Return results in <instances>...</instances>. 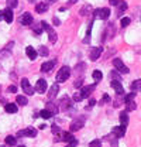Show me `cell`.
Instances as JSON below:
<instances>
[{"label":"cell","mask_w":141,"mask_h":147,"mask_svg":"<svg viewBox=\"0 0 141 147\" xmlns=\"http://www.w3.org/2000/svg\"><path fill=\"white\" fill-rule=\"evenodd\" d=\"M70 75V68L69 67H62L59 71H58V74H56V82H65L68 78H69Z\"/></svg>","instance_id":"cell-1"},{"label":"cell","mask_w":141,"mask_h":147,"mask_svg":"<svg viewBox=\"0 0 141 147\" xmlns=\"http://www.w3.org/2000/svg\"><path fill=\"white\" fill-rule=\"evenodd\" d=\"M41 26H42V30H45L48 33V37H50V41L51 42H56V33L54 31V28L47 23V21H41Z\"/></svg>","instance_id":"cell-2"},{"label":"cell","mask_w":141,"mask_h":147,"mask_svg":"<svg viewBox=\"0 0 141 147\" xmlns=\"http://www.w3.org/2000/svg\"><path fill=\"white\" fill-rule=\"evenodd\" d=\"M113 65H114V68H116L119 72H122V74H128L130 72V69L124 65L123 61L119 59V58H114V59H113Z\"/></svg>","instance_id":"cell-3"},{"label":"cell","mask_w":141,"mask_h":147,"mask_svg":"<svg viewBox=\"0 0 141 147\" xmlns=\"http://www.w3.org/2000/svg\"><path fill=\"white\" fill-rule=\"evenodd\" d=\"M83 125H85V119L83 117H78L76 120H73L72 123H70V131H78V130H81V129L83 127Z\"/></svg>","instance_id":"cell-4"},{"label":"cell","mask_w":141,"mask_h":147,"mask_svg":"<svg viewBox=\"0 0 141 147\" xmlns=\"http://www.w3.org/2000/svg\"><path fill=\"white\" fill-rule=\"evenodd\" d=\"M21 88H23V91H24V93H27V95H34L35 89L30 85V82H28V79H21Z\"/></svg>","instance_id":"cell-5"},{"label":"cell","mask_w":141,"mask_h":147,"mask_svg":"<svg viewBox=\"0 0 141 147\" xmlns=\"http://www.w3.org/2000/svg\"><path fill=\"white\" fill-rule=\"evenodd\" d=\"M110 16V9H99V10H95V17H99L102 18V20H107Z\"/></svg>","instance_id":"cell-6"},{"label":"cell","mask_w":141,"mask_h":147,"mask_svg":"<svg viewBox=\"0 0 141 147\" xmlns=\"http://www.w3.org/2000/svg\"><path fill=\"white\" fill-rule=\"evenodd\" d=\"M17 136H28V137H35L37 136V130L33 127H27V129H24V130H20L17 133Z\"/></svg>","instance_id":"cell-7"},{"label":"cell","mask_w":141,"mask_h":147,"mask_svg":"<svg viewBox=\"0 0 141 147\" xmlns=\"http://www.w3.org/2000/svg\"><path fill=\"white\" fill-rule=\"evenodd\" d=\"M34 89L37 92H40V93H44V92L47 91V81L45 79H38V82L35 84Z\"/></svg>","instance_id":"cell-8"},{"label":"cell","mask_w":141,"mask_h":147,"mask_svg":"<svg viewBox=\"0 0 141 147\" xmlns=\"http://www.w3.org/2000/svg\"><path fill=\"white\" fill-rule=\"evenodd\" d=\"M1 13H3V18L6 20V23H9V24H10V23H13V10H11L10 7L4 9Z\"/></svg>","instance_id":"cell-9"},{"label":"cell","mask_w":141,"mask_h":147,"mask_svg":"<svg viewBox=\"0 0 141 147\" xmlns=\"http://www.w3.org/2000/svg\"><path fill=\"white\" fill-rule=\"evenodd\" d=\"M102 53H103V48H100V47H95V48H92V51H90V59L92 61H96L100 55H102Z\"/></svg>","instance_id":"cell-10"},{"label":"cell","mask_w":141,"mask_h":147,"mask_svg":"<svg viewBox=\"0 0 141 147\" xmlns=\"http://www.w3.org/2000/svg\"><path fill=\"white\" fill-rule=\"evenodd\" d=\"M33 16L30 14V13H24L23 16H21V18H20V23L23 24V26H30L31 23H33Z\"/></svg>","instance_id":"cell-11"},{"label":"cell","mask_w":141,"mask_h":147,"mask_svg":"<svg viewBox=\"0 0 141 147\" xmlns=\"http://www.w3.org/2000/svg\"><path fill=\"white\" fill-rule=\"evenodd\" d=\"M111 88L117 92V95H123V93H124L123 85L120 84V81H116V79H113V81H111Z\"/></svg>","instance_id":"cell-12"},{"label":"cell","mask_w":141,"mask_h":147,"mask_svg":"<svg viewBox=\"0 0 141 147\" xmlns=\"http://www.w3.org/2000/svg\"><path fill=\"white\" fill-rule=\"evenodd\" d=\"M113 134L117 139L123 137L124 134H126V126H116V127H113Z\"/></svg>","instance_id":"cell-13"},{"label":"cell","mask_w":141,"mask_h":147,"mask_svg":"<svg viewBox=\"0 0 141 147\" xmlns=\"http://www.w3.org/2000/svg\"><path fill=\"white\" fill-rule=\"evenodd\" d=\"M96 88V85H89V86H85V88H82L81 89V95H82V98L85 99V98H88L89 95L93 92V89Z\"/></svg>","instance_id":"cell-14"},{"label":"cell","mask_w":141,"mask_h":147,"mask_svg":"<svg viewBox=\"0 0 141 147\" xmlns=\"http://www.w3.org/2000/svg\"><path fill=\"white\" fill-rule=\"evenodd\" d=\"M54 67H55V61H47V62H44L42 65H41V72H48V71H51Z\"/></svg>","instance_id":"cell-15"},{"label":"cell","mask_w":141,"mask_h":147,"mask_svg":"<svg viewBox=\"0 0 141 147\" xmlns=\"http://www.w3.org/2000/svg\"><path fill=\"white\" fill-rule=\"evenodd\" d=\"M114 33H116V30H114V24H109V26H107V28H106L105 37H103L102 40L105 41V40H106V36H107V38H111V37L114 36Z\"/></svg>","instance_id":"cell-16"},{"label":"cell","mask_w":141,"mask_h":147,"mask_svg":"<svg viewBox=\"0 0 141 147\" xmlns=\"http://www.w3.org/2000/svg\"><path fill=\"white\" fill-rule=\"evenodd\" d=\"M26 54H27V57H28L30 59H35V58L38 57V53L35 51V48H33L31 45H28V47L26 48Z\"/></svg>","instance_id":"cell-17"},{"label":"cell","mask_w":141,"mask_h":147,"mask_svg":"<svg viewBox=\"0 0 141 147\" xmlns=\"http://www.w3.org/2000/svg\"><path fill=\"white\" fill-rule=\"evenodd\" d=\"M47 10H48V4H47V3H38V4H35V11H37V13L42 14V13H45Z\"/></svg>","instance_id":"cell-18"},{"label":"cell","mask_w":141,"mask_h":147,"mask_svg":"<svg viewBox=\"0 0 141 147\" xmlns=\"http://www.w3.org/2000/svg\"><path fill=\"white\" fill-rule=\"evenodd\" d=\"M58 92H59V85H58V84H54L52 86H51V89H50V92H48L50 99H54V98L58 95Z\"/></svg>","instance_id":"cell-19"},{"label":"cell","mask_w":141,"mask_h":147,"mask_svg":"<svg viewBox=\"0 0 141 147\" xmlns=\"http://www.w3.org/2000/svg\"><path fill=\"white\" fill-rule=\"evenodd\" d=\"M45 109L50 110V112L52 113V116H54V115H56V113H58V110H59V106H58V105H55L54 102H48V103H47V108H45Z\"/></svg>","instance_id":"cell-20"},{"label":"cell","mask_w":141,"mask_h":147,"mask_svg":"<svg viewBox=\"0 0 141 147\" xmlns=\"http://www.w3.org/2000/svg\"><path fill=\"white\" fill-rule=\"evenodd\" d=\"M131 91L133 92H140L141 91V79H137L134 82H131Z\"/></svg>","instance_id":"cell-21"},{"label":"cell","mask_w":141,"mask_h":147,"mask_svg":"<svg viewBox=\"0 0 141 147\" xmlns=\"http://www.w3.org/2000/svg\"><path fill=\"white\" fill-rule=\"evenodd\" d=\"M120 122H122V126L127 127V125H128V115H127V112H122L120 113Z\"/></svg>","instance_id":"cell-22"},{"label":"cell","mask_w":141,"mask_h":147,"mask_svg":"<svg viewBox=\"0 0 141 147\" xmlns=\"http://www.w3.org/2000/svg\"><path fill=\"white\" fill-rule=\"evenodd\" d=\"M4 109H6L7 113H16L18 108H17V105H14V103H7Z\"/></svg>","instance_id":"cell-23"},{"label":"cell","mask_w":141,"mask_h":147,"mask_svg":"<svg viewBox=\"0 0 141 147\" xmlns=\"http://www.w3.org/2000/svg\"><path fill=\"white\" fill-rule=\"evenodd\" d=\"M75 137L72 136V133H69V131H64L62 133V139L61 140H64V142H66V143H69V142H72Z\"/></svg>","instance_id":"cell-24"},{"label":"cell","mask_w":141,"mask_h":147,"mask_svg":"<svg viewBox=\"0 0 141 147\" xmlns=\"http://www.w3.org/2000/svg\"><path fill=\"white\" fill-rule=\"evenodd\" d=\"M16 102H17L18 105H23V106H24V105L28 103V99H27L26 96H23V95H18L17 98H16Z\"/></svg>","instance_id":"cell-25"},{"label":"cell","mask_w":141,"mask_h":147,"mask_svg":"<svg viewBox=\"0 0 141 147\" xmlns=\"http://www.w3.org/2000/svg\"><path fill=\"white\" fill-rule=\"evenodd\" d=\"M117 6H119V10H117V14H122L123 11H126V10H127V7H128L126 1H119V4H117Z\"/></svg>","instance_id":"cell-26"},{"label":"cell","mask_w":141,"mask_h":147,"mask_svg":"<svg viewBox=\"0 0 141 147\" xmlns=\"http://www.w3.org/2000/svg\"><path fill=\"white\" fill-rule=\"evenodd\" d=\"M40 116H41L42 119H51V117H52V113H51L50 110L44 109V110H41V112H40Z\"/></svg>","instance_id":"cell-27"},{"label":"cell","mask_w":141,"mask_h":147,"mask_svg":"<svg viewBox=\"0 0 141 147\" xmlns=\"http://www.w3.org/2000/svg\"><path fill=\"white\" fill-rule=\"evenodd\" d=\"M92 76H93V79L96 81V82H99L102 78H103V75H102V72L99 71V69H96V71H93V74H92Z\"/></svg>","instance_id":"cell-28"},{"label":"cell","mask_w":141,"mask_h":147,"mask_svg":"<svg viewBox=\"0 0 141 147\" xmlns=\"http://www.w3.org/2000/svg\"><path fill=\"white\" fill-rule=\"evenodd\" d=\"M136 108H137V105L131 100V102H127L126 103V112H131V110H136Z\"/></svg>","instance_id":"cell-29"},{"label":"cell","mask_w":141,"mask_h":147,"mask_svg":"<svg viewBox=\"0 0 141 147\" xmlns=\"http://www.w3.org/2000/svg\"><path fill=\"white\" fill-rule=\"evenodd\" d=\"M6 144L14 146V144H16V137H14V136H7V137H6Z\"/></svg>","instance_id":"cell-30"},{"label":"cell","mask_w":141,"mask_h":147,"mask_svg":"<svg viewBox=\"0 0 141 147\" xmlns=\"http://www.w3.org/2000/svg\"><path fill=\"white\" fill-rule=\"evenodd\" d=\"M136 98V92H131V93H127L126 96H124V102L127 103V102H131L133 99Z\"/></svg>","instance_id":"cell-31"},{"label":"cell","mask_w":141,"mask_h":147,"mask_svg":"<svg viewBox=\"0 0 141 147\" xmlns=\"http://www.w3.org/2000/svg\"><path fill=\"white\" fill-rule=\"evenodd\" d=\"M89 147H102V142L96 139V140H93V142L89 143Z\"/></svg>","instance_id":"cell-32"},{"label":"cell","mask_w":141,"mask_h":147,"mask_svg":"<svg viewBox=\"0 0 141 147\" xmlns=\"http://www.w3.org/2000/svg\"><path fill=\"white\" fill-rule=\"evenodd\" d=\"M38 54L42 55V57H47V55H48V48H45V47H40Z\"/></svg>","instance_id":"cell-33"},{"label":"cell","mask_w":141,"mask_h":147,"mask_svg":"<svg viewBox=\"0 0 141 147\" xmlns=\"http://www.w3.org/2000/svg\"><path fill=\"white\" fill-rule=\"evenodd\" d=\"M130 21H131L130 17H123L122 18V27H127V26L130 24Z\"/></svg>","instance_id":"cell-34"},{"label":"cell","mask_w":141,"mask_h":147,"mask_svg":"<svg viewBox=\"0 0 141 147\" xmlns=\"http://www.w3.org/2000/svg\"><path fill=\"white\" fill-rule=\"evenodd\" d=\"M7 6H9L10 9H11V7L14 9V7L17 6V0H7Z\"/></svg>","instance_id":"cell-35"},{"label":"cell","mask_w":141,"mask_h":147,"mask_svg":"<svg viewBox=\"0 0 141 147\" xmlns=\"http://www.w3.org/2000/svg\"><path fill=\"white\" fill-rule=\"evenodd\" d=\"M83 98H82V95H81V92H78V93H75L73 95V100L75 102H79V100H82Z\"/></svg>","instance_id":"cell-36"},{"label":"cell","mask_w":141,"mask_h":147,"mask_svg":"<svg viewBox=\"0 0 141 147\" xmlns=\"http://www.w3.org/2000/svg\"><path fill=\"white\" fill-rule=\"evenodd\" d=\"M82 82H83V79H82V78H81V79H76V81H75V84H73V85H75V88H81V86H82Z\"/></svg>","instance_id":"cell-37"},{"label":"cell","mask_w":141,"mask_h":147,"mask_svg":"<svg viewBox=\"0 0 141 147\" xmlns=\"http://www.w3.org/2000/svg\"><path fill=\"white\" fill-rule=\"evenodd\" d=\"M109 100H110V96H109L107 93H105V95H103V98H102V102H100V103L103 105V103H106V102H109Z\"/></svg>","instance_id":"cell-38"},{"label":"cell","mask_w":141,"mask_h":147,"mask_svg":"<svg viewBox=\"0 0 141 147\" xmlns=\"http://www.w3.org/2000/svg\"><path fill=\"white\" fill-rule=\"evenodd\" d=\"M88 10H90V6H85V7L82 9L81 14H82V16H86V11H88Z\"/></svg>","instance_id":"cell-39"},{"label":"cell","mask_w":141,"mask_h":147,"mask_svg":"<svg viewBox=\"0 0 141 147\" xmlns=\"http://www.w3.org/2000/svg\"><path fill=\"white\" fill-rule=\"evenodd\" d=\"M110 75H111V78H116V81H120V75L116 72V71H113V72L110 74Z\"/></svg>","instance_id":"cell-40"},{"label":"cell","mask_w":141,"mask_h":147,"mask_svg":"<svg viewBox=\"0 0 141 147\" xmlns=\"http://www.w3.org/2000/svg\"><path fill=\"white\" fill-rule=\"evenodd\" d=\"M76 146H78V142L73 139L72 142H69V143H68V146H66V147H76Z\"/></svg>","instance_id":"cell-41"},{"label":"cell","mask_w":141,"mask_h":147,"mask_svg":"<svg viewBox=\"0 0 141 147\" xmlns=\"http://www.w3.org/2000/svg\"><path fill=\"white\" fill-rule=\"evenodd\" d=\"M51 127H52V133H54V134H56V133H59V127H58L56 125H52Z\"/></svg>","instance_id":"cell-42"},{"label":"cell","mask_w":141,"mask_h":147,"mask_svg":"<svg viewBox=\"0 0 141 147\" xmlns=\"http://www.w3.org/2000/svg\"><path fill=\"white\" fill-rule=\"evenodd\" d=\"M9 92H11V93H16V92H17V86H14V85L9 86Z\"/></svg>","instance_id":"cell-43"},{"label":"cell","mask_w":141,"mask_h":147,"mask_svg":"<svg viewBox=\"0 0 141 147\" xmlns=\"http://www.w3.org/2000/svg\"><path fill=\"white\" fill-rule=\"evenodd\" d=\"M34 31H35V34H38V36H40V34L42 33V26H41V27H35Z\"/></svg>","instance_id":"cell-44"},{"label":"cell","mask_w":141,"mask_h":147,"mask_svg":"<svg viewBox=\"0 0 141 147\" xmlns=\"http://www.w3.org/2000/svg\"><path fill=\"white\" fill-rule=\"evenodd\" d=\"M95 103H96V100H95V99H90V100H89V106H88V109L93 108V106H95Z\"/></svg>","instance_id":"cell-45"},{"label":"cell","mask_w":141,"mask_h":147,"mask_svg":"<svg viewBox=\"0 0 141 147\" xmlns=\"http://www.w3.org/2000/svg\"><path fill=\"white\" fill-rule=\"evenodd\" d=\"M136 14H137V18L141 20V7H138V9L136 10Z\"/></svg>","instance_id":"cell-46"},{"label":"cell","mask_w":141,"mask_h":147,"mask_svg":"<svg viewBox=\"0 0 141 147\" xmlns=\"http://www.w3.org/2000/svg\"><path fill=\"white\" fill-rule=\"evenodd\" d=\"M119 1H120V0H109V3H110L111 6H117V4H119Z\"/></svg>","instance_id":"cell-47"},{"label":"cell","mask_w":141,"mask_h":147,"mask_svg":"<svg viewBox=\"0 0 141 147\" xmlns=\"http://www.w3.org/2000/svg\"><path fill=\"white\" fill-rule=\"evenodd\" d=\"M54 24H55V26H59V24H61V21H59L56 17H54Z\"/></svg>","instance_id":"cell-48"},{"label":"cell","mask_w":141,"mask_h":147,"mask_svg":"<svg viewBox=\"0 0 141 147\" xmlns=\"http://www.w3.org/2000/svg\"><path fill=\"white\" fill-rule=\"evenodd\" d=\"M76 1H78V0H69V1H68V4H75Z\"/></svg>","instance_id":"cell-49"},{"label":"cell","mask_w":141,"mask_h":147,"mask_svg":"<svg viewBox=\"0 0 141 147\" xmlns=\"http://www.w3.org/2000/svg\"><path fill=\"white\" fill-rule=\"evenodd\" d=\"M1 18H3V13L0 11V20H1Z\"/></svg>","instance_id":"cell-50"},{"label":"cell","mask_w":141,"mask_h":147,"mask_svg":"<svg viewBox=\"0 0 141 147\" xmlns=\"http://www.w3.org/2000/svg\"><path fill=\"white\" fill-rule=\"evenodd\" d=\"M18 147H26V146H18Z\"/></svg>","instance_id":"cell-51"},{"label":"cell","mask_w":141,"mask_h":147,"mask_svg":"<svg viewBox=\"0 0 141 147\" xmlns=\"http://www.w3.org/2000/svg\"><path fill=\"white\" fill-rule=\"evenodd\" d=\"M0 147H4V146H0Z\"/></svg>","instance_id":"cell-52"},{"label":"cell","mask_w":141,"mask_h":147,"mask_svg":"<svg viewBox=\"0 0 141 147\" xmlns=\"http://www.w3.org/2000/svg\"><path fill=\"white\" fill-rule=\"evenodd\" d=\"M50 1H52V0H50Z\"/></svg>","instance_id":"cell-53"}]
</instances>
